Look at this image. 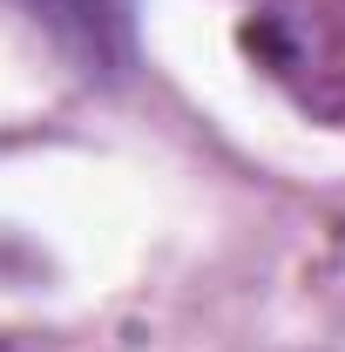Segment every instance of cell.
Returning a JSON list of instances; mask_svg holds the SVG:
<instances>
[{
  "label": "cell",
  "mask_w": 345,
  "mask_h": 352,
  "mask_svg": "<svg viewBox=\"0 0 345 352\" xmlns=\"http://www.w3.org/2000/svg\"><path fill=\"white\" fill-rule=\"evenodd\" d=\"M244 47L278 82H291L304 109L345 129V0H258Z\"/></svg>",
  "instance_id": "cell-1"
},
{
  "label": "cell",
  "mask_w": 345,
  "mask_h": 352,
  "mask_svg": "<svg viewBox=\"0 0 345 352\" xmlns=\"http://www.w3.org/2000/svg\"><path fill=\"white\" fill-rule=\"evenodd\" d=\"M27 21H41L88 75L129 68V0H14Z\"/></svg>",
  "instance_id": "cell-2"
}]
</instances>
